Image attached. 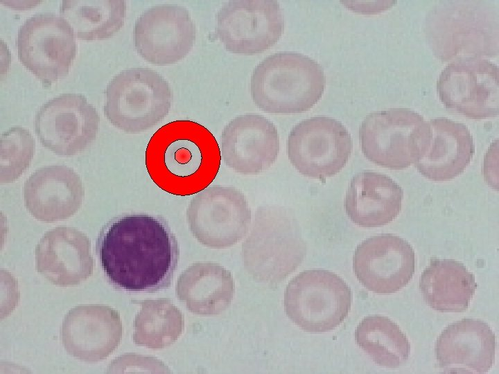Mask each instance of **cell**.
Instances as JSON below:
<instances>
[{"mask_svg":"<svg viewBox=\"0 0 499 374\" xmlns=\"http://www.w3.org/2000/svg\"><path fill=\"white\" fill-rule=\"evenodd\" d=\"M96 253L107 280L128 292L168 287L180 258L178 242L167 221L144 213L110 220L100 231Z\"/></svg>","mask_w":499,"mask_h":374,"instance_id":"cell-1","label":"cell"},{"mask_svg":"<svg viewBox=\"0 0 499 374\" xmlns=\"http://www.w3.org/2000/svg\"><path fill=\"white\" fill-rule=\"evenodd\" d=\"M151 179L164 191L177 196L198 193L218 172L221 154L211 132L190 120H177L160 127L146 150Z\"/></svg>","mask_w":499,"mask_h":374,"instance_id":"cell-2","label":"cell"},{"mask_svg":"<svg viewBox=\"0 0 499 374\" xmlns=\"http://www.w3.org/2000/svg\"><path fill=\"white\" fill-rule=\"evenodd\" d=\"M424 31L434 55L442 62L493 57L499 51L498 8L483 1H441L428 12Z\"/></svg>","mask_w":499,"mask_h":374,"instance_id":"cell-3","label":"cell"},{"mask_svg":"<svg viewBox=\"0 0 499 374\" xmlns=\"http://www.w3.org/2000/svg\"><path fill=\"white\" fill-rule=\"evenodd\" d=\"M325 86V73L317 61L297 52L281 51L256 65L251 75L250 92L263 111L293 114L312 108Z\"/></svg>","mask_w":499,"mask_h":374,"instance_id":"cell-4","label":"cell"},{"mask_svg":"<svg viewBox=\"0 0 499 374\" xmlns=\"http://www.w3.org/2000/svg\"><path fill=\"white\" fill-rule=\"evenodd\" d=\"M306 244L299 226L286 208L259 207L241 256L249 273L257 280L277 284L302 262Z\"/></svg>","mask_w":499,"mask_h":374,"instance_id":"cell-5","label":"cell"},{"mask_svg":"<svg viewBox=\"0 0 499 374\" xmlns=\"http://www.w3.org/2000/svg\"><path fill=\"white\" fill-rule=\"evenodd\" d=\"M104 114L116 127L128 134L147 130L163 120L171 107L168 82L148 68L121 71L108 83Z\"/></svg>","mask_w":499,"mask_h":374,"instance_id":"cell-6","label":"cell"},{"mask_svg":"<svg viewBox=\"0 0 499 374\" xmlns=\"http://www.w3.org/2000/svg\"><path fill=\"white\" fill-rule=\"evenodd\" d=\"M364 156L392 170L414 164L423 153L429 127L423 117L407 108H392L369 114L359 128Z\"/></svg>","mask_w":499,"mask_h":374,"instance_id":"cell-7","label":"cell"},{"mask_svg":"<svg viewBox=\"0 0 499 374\" xmlns=\"http://www.w3.org/2000/svg\"><path fill=\"white\" fill-rule=\"evenodd\" d=\"M352 303L349 286L338 275L323 269H308L287 285L283 298L287 317L302 330H334L348 316Z\"/></svg>","mask_w":499,"mask_h":374,"instance_id":"cell-8","label":"cell"},{"mask_svg":"<svg viewBox=\"0 0 499 374\" xmlns=\"http://www.w3.org/2000/svg\"><path fill=\"white\" fill-rule=\"evenodd\" d=\"M17 47L23 65L48 86L67 75L76 53L71 27L51 12L26 19L18 30Z\"/></svg>","mask_w":499,"mask_h":374,"instance_id":"cell-9","label":"cell"},{"mask_svg":"<svg viewBox=\"0 0 499 374\" xmlns=\"http://www.w3.org/2000/svg\"><path fill=\"white\" fill-rule=\"evenodd\" d=\"M353 148L351 134L339 121L314 116L295 125L286 143L288 157L302 175L324 179L347 164Z\"/></svg>","mask_w":499,"mask_h":374,"instance_id":"cell-10","label":"cell"},{"mask_svg":"<svg viewBox=\"0 0 499 374\" xmlns=\"http://www.w3.org/2000/svg\"><path fill=\"white\" fill-rule=\"evenodd\" d=\"M186 220L193 236L203 245L216 249L231 247L247 234L251 210L238 189L213 185L199 192L190 202Z\"/></svg>","mask_w":499,"mask_h":374,"instance_id":"cell-11","label":"cell"},{"mask_svg":"<svg viewBox=\"0 0 499 374\" xmlns=\"http://www.w3.org/2000/svg\"><path fill=\"white\" fill-rule=\"evenodd\" d=\"M444 106L471 119L496 117L499 113V69L484 58H457L448 64L437 83Z\"/></svg>","mask_w":499,"mask_h":374,"instance_id":"cell-12","label":"cell"},{"mask_svg":"<svg viewBox=\"0 0 499 374\" xmlns=\"http://www.w3.org/2000/svg\"><path fill=\"white\" fill-rule=\"evenodd\" d=\"M284 16L273 0H234L217 13L216 36L235 54L254 55L274 46L281 37Z\"/></svg>","mask_w":499,"mask_h":374,"instance_id":"cell-13","label":"cell"},{"mask_svg":"<svg viewBox=\"0 0 499 374\" xmlns=\"http://www.w3.org/2000/svg\"><path fill=\"white\" fill-rule=\"evenodd\" d=\"M100 118L80 93H66L43 104L35 115V133L42 145L60 156L82 152L96 139Z\"/></svg>","mask_w":499,"mask_h":374,"instance_id":"cell-14","label":"cell"},{"mask_svg":"<svg viewBox=\"0 0 499 374\" xmlns=\"http://www.w3.org/2000/svg\"><path fill=\"white\" fill-rule=\"evenodd\" d=\"M196 29L187 9L176 5H159L143 12L134 26L137 53L156 65L175 64L193 46Z\"/></svg>","mask_w":499,"mask_h":374,"instance_id":"cell-15","label":"cell"},{"mask_svg":"<svg viewBox=\"0 0 499 374\" xmlns=\"http://www.w3.org/2000/svg\"><path fill=\"white\" fill-rule=\"evenodd\" d=\"M353 271L362 285L377 294H392L403 288L415 269V253L405 239L380 234L363 240L353 256Z\"/></svg>","mask_w":499,"mask_h":374,"instance_id":"cell-16","label":"cell"},{"mask_svg":"<svg viewBox=\"0 0 499 374\" xmlns=\"http://www.w3.org/2000/svg\"><path fill=\"white\" fill-rule=\"evenodd\" d=\"M279 148L275 125L256 113L233 118L220 137V150L225 163L244 175H256L268 169L276 161Z\"/></svg>","mask_w":499,"mask_h":374,"instance_id":"cell-17","label":"cell"},{"mask_svg":"<svg viewBox=\"0 0 499 374\" xmlns=\"http://www.w3.org/2000/svg\"><path fill=\"white\" fill-rule=\"evenodd\" d=\"M67 352L81 361L97 362L119 346L123 326L119 312L103 305L75 307L65 315L61 329Z\"/></svg>","mask_w":499,"mask_h":374,"instance_id":"cell-18","label":"cell"},{"mask_svg":"<svg viewBox=\"0 0 499 374\" xmlns=\"http://www.w3.org/2000/svg\"><path fill=\"white\" fill-rule=\"evenodd\" d=\"M496 337L484 321L463 319L447 326L438 337L435 352L439 366L452 373H484L493 366Z\"/></svg>","mask_w":499,"mask_h":374,"instance_id":"cell-19","label":"cell"},{"mask_svg":"<svg viewBox=\"0 0 499 374\" xmlns=\"http://www.w3.org/2000/svg\"><path fill=\"white\" fill-rule=\"evenodd\" d=\"M85 190L80 177L71 168H41L26 179L24 204L35 219L54 222L73 216L82 206Z\"/></svg>","mask_w":499,"mask_h":374,"instance_id":"cell-20","label":"cell"},{"mask_svg":"<svg viewBox=\"0 0 499 374\" xmlns=\"http://www.w3.org/2000/svg\"><path fill=\"white\" fill-rule=\"evenodd\" d=\"M37 271L51 283L78 285L93 273L91 241L80 230L58 226L47 231L35 248Z\"/></svg>","mask_w":499,"mask_h":374,"instance_id":"cell-21","label":"cell"},{"mask_svg":"<svg viewBox=\"0 0 499 374\" xmlns=\"http://www.w3.org/2000/svg\"><path fill=\"white\" fill-rule=\"evenodd\" d=\"M427 123L428 143L414 165L431 181L451 180L464 172L473 158V136L464 124L447 118L438 117Z\"/></svg>","mask_w":499,"mask_h":374,"instance_id":"cell-22","label":"cell"},{"mask_svg":"<svg viewBox=\"0 0 499 374\" xmlns=\"http://www.w3.org/2000/svg\"><path fill=\"white\" fill-rule=\"evenodd\" d=\"M403 190L389 176L363 171L351 179L344 207L349 219L361 227L387 224L401 212Z\"/></svg>","mask_w":499,"mask_h":374,"instance_id":"cell-23","label":"cell"},{"mask_svg":"<svg viewBox=\"0 0 499 374\" xmlns=\"http://www.w3.org/2000/svg\"><path fill=\"white\" fill-rule=\"evenodd\" d=\"M175 291L190 312L215 316L231 304L235 284L230 271L222 266L209 262H198L180 274Z\"/></svg>","mask_w":499,"mask_h":374,"instance_id":"cell-24","label":"cell"},{"mask_svg":"<svg viewBox=\"0 0 499 374\" xmlns=\"http://www.w3.org/2000/svg\"><path fill=\"white\" fill-rule=\"evenodd\" d=\"M419 287L424 301L441 312L466 310L477 283L474 275L460 262L436 259L421 274Z\"/></svg>","mask_w":499,"mask_h":374,"instance_id":"cell-25","label":"cell"},{"mask_svg":"<svg viewBox=\"0 0 499 374\" xmlns=\"http://www.w3.org/2000/svg\"><path fill=\"white\" fill-rule=\"evenodd\" d=\"M60 14L71 27L75 37L102 40L114 35L123 26L126 3L123 0L62 1Z\"/></svg>","mask_w":499,"mask_h":374,"instance_id":"cell-26","label":"cell"},{"mask_svg":"<svg viewBox=\"0 0 499 374\" xmlns=\"http://www.w3.org/2000/svg\"><path fill=\"white\" fill-rule=\"evenodd\" d=\"M357 344L378 365L398 367L409 357L410 345L399 326L389 318L365 317L355 331Z\"/></svg>","mask_w":499,"mask_h":374,"instance_id":"cell-27","label":"cell"},{"mask_svg":"<svg viewBox=\"0 0 499 374\" xmlns=\"http://www.w3.org/2000/svg\"><path fill=\"white\" fill-rule=\"evenodd\" d=\"M141 308L134 321L133 340L137 345L152 349L173 344L184 329V317L166 299L134 301Z\"/></svg>","mask_w":499,"mask_h":374,"instance_id":"cell-28","label":"cell"},{"mask_svg":"<svg viewBox=\"0 0 499 374\" xmlns=\"http://www.w3.org/2000/svg\"><path fill=\"white\" fill-rule=\"evenodd\" d=\"M35 152L30 131L19 126L5 131L0 139V182L16 181L29 167Z\"/></svg>","mask_w":499,"mask_h":374,"instance_id":"cell-29","label":"cell"}]
</instances>
